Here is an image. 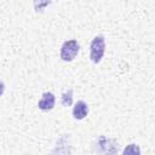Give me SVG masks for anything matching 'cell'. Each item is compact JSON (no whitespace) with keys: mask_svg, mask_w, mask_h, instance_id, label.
I'll use <instances>...</instances> for the list:
<instances>
[{"mask_svg":"<svg viewBox=\"0 0 155 155\" xmlns=\"http://www.w3.org/2000/svg\"><path fill=\"white\" fill-rule=\"evenodd\" d=\"M51 4V0H34V7H35V11L39 12V11H42L46 6H48Z\"/></svg>","mask_w":155,"mask_h":155,"instance_id":"6","label":"cell"},{"mask_svg":"<svg viewBox=\"0 0 155 155\" xmlns=\"http://www.w3.org/2000/svg\"><path fill=\"white\" fill-rule=\"evenodd\" d=\"M79 50H80V46L76 40H74V39L67 40L63 42V45L61 47V58L64 62H71L79 53Z\"/></svg>","mask_w":155,"mask_h":155,"instance_id":"2","label":"cell"},{"mask_svg":"<svg viewBox=\"0 0 155 155\" xmlns=\"http://www.w3.org/2000/svg\"><path fill=\"white\" fill-rule=\"evenodd\" d=\"M105 40L103 35H97L92 39L90 45V58L93 63H99L104 56Z\"/></svg>","mask_w":155,"mask_h":155,"instance_id":"1","label":"cell"},{"mask_svg":"<svg viewBox=\"0 0 155 155\" xmlns=\"http://www.w3.org/2000/svg\"><path fill=\"white\" fill-rule=\"evenodd\" d=\"M73 103V90L69 88L62 94V105L63 107H70Z\"/></svg>","mask_w":155,"mask_h":155,"instance_id":"5","label":"cell"},{"mask_svg":"<svg viewBox=\"0 0 155 155\" xmlns=\"http://www.w3.org/2000/svg\"><path fill=\"white\" fill-rule=\"evenodd\" d=\"M54 103H56V98H54V94L52 92H45L41 97V99L39 101L38 103V107L40 110L42 111H48V110H52L53 107H54Z\"/></svg>","mask_w":155,"mask_h":155,"instance_id":"3","label":"cell"},{"mask_svg":"<svg viewBox=\"0 0 155 155\" xmlns=\"http://www.w3.org/2000/svg\"><path fill=\"white\" fill-rule=\"evenodd\" d=\"M4 91H5V85H4V82L0 81V96L4 93Z\"/></svg>","mask_w":155,"mask_h":155,"instance_id":"8","label":"cell"},{"mask_svg":"<svg viewBox=\"0 0 155 155\" xmlns=\"http://www.w3.org/2000/svg\"><path fill=\"white\" fill-rule=\"evenodd\" d=\"M140 153V150H139V148H138V145L137 144H130V145H127L125 149H124V154L126 155V154H132V155H134V154H139Z\"/></svg>","mask_w":155,"mask_h":155,"instance_id":"7","label":"cell"},{"mask_svg":"<svg viewBox=\"0 0 155 155\" xmlns=\"http://www.w3.org/2000/svg\"><path fill=\"white\" fill-rule=\"evenodd\" d=\"M88 113V107L84 101H78L73 108V116L76 120H82Z\"/></svg>","mask_w":155,"mask_h":155,"instance_id":"4","label":"cell"}]
</instances>
